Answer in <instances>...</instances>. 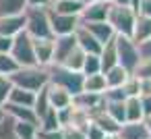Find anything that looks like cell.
Here are the masks:
<instances>
[{"instance_id":"83f0119b","label":"cell","mask_w":151,"mask_h":139,"mask_svg":"<svg viewBox=\"0 0 151 139\" xmlns=\"http://www.w3.org/2000/svg\"><path fill=\"white\" fill-rule=\"evenodd\" d=\"M106 112L120 125L126 122V106H124V100H112V102H106Z\"/></svg>"},{"instance_id":"6da1fadb","label":"cell","mask_w":151,"mask_h":139,"mask_svg":"<svg viewBox=\"0 0 151 139\" xmlns=\"http://www.w3.org/2000/svg\"><path fill=\"white\" fill-rule=\"evenodd\" d=\"M9 79L13 81L15 87H21V89H27L33 93H37L40 89H44L50 83L48 69H44V67H21Z\"/></svg>"},{"instance_id":"f1b7e54d","label":"cell","mask_w":151,"mask_h":139,"mask_svg":"<svg viewBox=\"0 0 151 139\" xmlns=\"http://www.w3.org/2000/svg\"><path fill=\"white\" fill-rule=\"evenodd\" d=\"M37 131H40V127L33 125V122L15 120V135H17V139H37Z\"/></svg>"},{"instance_id":"f5cc1de1","label":"cell","mask_w":151,"mask_h":139,"mask_svg":"<svg viewBox=\"0 0 151 139\" xmlns=\"http://www.w3.org/2000/svg\"><path fill=\"white\" fill-rule=\"evenodd\" d=\"M50 2H52V4H54V2H56V0H50Z\"/></svg>"},{"instance_id":"ba28073f","label":"cell","mask_w":151,"mask_h":139,"mask_svg":"<svg viewBox=\"0 0 151 139\" xmlns=\"http://www.w3.org/2000/svg\"><path fill=\"white\" fill-rule=\"evenodd\" d=\"M108 11H110V2H106V0H95V2L87 4L83 9V13L79 15V23L81 25L104 23V21H108Z\"/></svg>"},{"instance_id":"11a10c76","label":"cell","mask_w":151,"mask_h":139,"mask_svg":"<svg viewBox=\"0 0 151 139\" xmlns=\"http://www.w3.org/2000/svg\"><path fill=\"white\" fill-rule=\"evenodd\" d=\"M106 139H112V137H106Z\"/></svg>"},{"instance_id":"e0dca14e","label":"cell","mask_w":151,"mask_h":139,"mask_svg":"<svg viewBox=\"0 0 151 139\" xmlns=\"http://www.w3.org/2000/svg\"><path fill=\"white\" fill-rule=\"evenodd\" d=\"M83 27H85V29H87V31H89L99 44H101V46L108 44L110 40H114V35H116L108 21H104V23H87V25H83Z\"/></svg>"},{"instance_id":"ee69618b","label":"cell","mask_w":151,"mask_h":139,"mask_svg":"<svg viewBox=\"0 0 151 139\" xmlns=\"http://www.w3.org/2000/svg\"><path fill=\"white\" fill-rule=\"evenodd\" d=\"M139 54L141 58H151V38L143 44H139Z\"/></svg>"},{"instance_id":"1f68e13d","label":"cell","mask_w":151,"mask_h":139,"mask_svg":"<svg viewBox=\"0 0 151 139\" xmlns=\"http://www.w3.org/2000/svg\"><path fill=\"white\" fill-rule=\"evenodd\" d=\"M85 77L87 75H97L101 73V62H99V54H87L85 56V62H83V71H81Z\"/></svg>"},{"instance_id":"f6af8a7d","label":"cell","mask_w":151,"mask_h":139,"mask_svg":"<svg viewBox=\"0 0 151 139\" xmlns=\"http://www.w3.org/2000/svg\"><path fill=\"white\" fill-rule=\"evenodd\" d=\"M27 2V9H48L52 2L50 0H25Z\"/></svg>"},{"instance_id":"7bdbcfd3","label":"cell","mask_w":151,"mask_h":139,"mask_svg":"<svg viewBox=\"0 0 151 139\" xmlns=\"http://www.w3.org/2000/svg\"><path fill=\"white\" fill-rule=\"evenodd\" d=\"M137 15L151 17V0H141V2H139V9H137Z\"/></svg>"},{"instance_id":"9c48e42d","label":"cell","mask_w":151,"mask_h":139,"mask_svg":"<svg viewBox=\"0 0 151 139\" xmlns=\"http://www.w3.org/2000/svg\"><path fill=\"white\" fill-rule=\"evenodd\" d=\"M77 48V38L75 33L73 35H60V38H54V60L52 64H62L64 58ZM50 64V67H52Z\"/></svg>"},{"instance_id":"2e32d148","label":"cell","mask_w":151,"mask_h":139,"mask_svg":"<svg viewBox=\"0 0 151 139\" xmlns=\"http://www.w3.org/2000/svg\"><path fill=\"white\" fill-rule=\"evenodd\" d=\"M149 38H151V17L137 15V21H134V27H132V35H130V40L139 46V44L147 42Z\"/></svg>"},{"instance_id":"30bf717a","label":"cell","mask_w":151,"mask_h":139,"mask_svg":"<svg viewBox=\"0 0 151 139\" xmlns=\"http://www.w3.org/2000/svg\"><path fill=\"white\" fill-rule=\"evenodd\" d=\"M33 50H35V60L37 67L48 69L54 60V38L48 40H33Z\"/></svg>"},{"instance_id":"cb8c5ba5","label":"cell","mask_w":151,"mask_h":139,"mask_svg":"<svg viewBox=\"0 0 151 139\" xmlns=\"http://www.w3.org/2000/svg\"><path fill=\"white\" fill-rule=\"evenodd\" d=\"M124 106H126V122H143L145 120L143 106H141L139 98H126Z\"/></svg>"},{"instance_id":"ac0fdd59","label":"cell","mask_w":151,"mask_h":139,"mask_svg":"<svg viewBox=\"0 0 151 139\" xmlns=\"http://www.w3.org/2000/svg\"><path fill=\"white\" fill-rule=\"evenodd\" d=\"M99 62H101V73H106V71H110L112 67L118 64V52H116V42L114 40H110L108 44H104V48L99 52Z\"/></svg>"},{"instance_id":"603a6c76","label":"cell","mask_w":151,"mask_h":139,"mask_svg":"<svg viewBox=\"0 0 151 139\" xmlns=\"http://www.w3.org/2000/svg\"><path fill=\"white\" fill-rule=\"evenodd\" d=\"M91 125V114L83 108H77V106H70V120L66 127H77L81 131H87Z\"/></svg>"},{"instance_id":"4dcf8cb0","label":"cell","mask_w":151,"mask_h":139,"mask_svg":"<svg viewBox=\"0 0 151 139\" xmlns=\"http://www.w3.org/2000/svg\"><path fill=\"white\" fill-rule=\"evenodd\" d=\"M40 129H42V131H56V129H62L60 122H58V110L50 108V110L40 118Z\"/></svg>"},{"instance_id":"7402d4cb","label":"cell","mask_w":151,"mask_h":139,"mask_svg":"<svg viewBox=\"0 0 151 139\" xmlns=\"http://www.w3.org/2000/svg\"><path fill=\"white\" fill-rule=\"evenodd\" d=\"M52 11L60 13V15H70V17H79L83 13V4L77 2V0H56L54 4H50Z\"/></svg>"},{"instance_id":"681fc988","label":"cell","mask_w":151,"mask_h":139,"mask_svg":"<svg viewBox=\"0 0 151 139\" xmlns=\"http://www.w3.org/2000/svg\"><path fill=\"white\" fill-rule=\"evenodd\" d=\"M139 2H141V0H130V9L137 13V9H139Z\"/></svg>"},{"instance_id":"60d3db41","label":"cell","mask_w":151,"mask_h":139,"mask_svg":"<svg viewBox=\"0 0 151 139\" xmlns=\"http://www.w3.org/2000/svg\"><path fill=\"white\" fill-rule=\"evenodd\" d=\"M11 48H13V38L0 35V54H11Z\"/></svg>"},{"instance_id":"4fadbf2b","label":"cell","mask_w":151,"mask_h":139,"mask_svg":"<svg viewBox=\"0 0 151 139\" xmlns=\"http://www.w3.org/2000/svg\"><path fill=\"white\" fill-rule=\"evenodd\" d=\"M25 31V15H13V17H0V35L15 38L17 33Z\"/></svg>"},{"instance_id":"277c9868","label":"cell","mask_w":151,"mask_h":139,"mask_svg":"<svg viewBox=\"0 0 151 139\" xmlns=\"http://www.w3.org/2000/svg\"><path fill=\"white\" fill-rule=\"evenodd\" d=\"M137 21V13L130 7H118L110 2V11H108V23L114 29L116 35H132V27Z\"/></svg>"},{"instance_id":"ffe728a7","label":"cell","mask_w":151,"mask_h":139,"mask_svg":"<svg viewBox=\"0 0 151 139\" xmlns=\"http://www.w3.org/2000/svg\"><path fill=\"white\" fill-rule=\"evenodd\" d=\"M116 137H120V139H145V137H149V133H147L145 122H124Z\"/></svg>"},{"instance_id":"8992f818","label":"cell","mask_w":151,"mask_h":139,"mask_svg":"<svg viewBox=\"0 0 151 139\" xmlns=\"http://www.w3.org/2000/svg\"><path fill=\"white\" fill-rule=\"evenodd\" d=\"M114 42H116V52H118V64L124 67L128 73H132L134 67L139 64V58H141L139 46L126 35H116Z\"/></svg>"},{"instance_id":"8fae6325","label":"cell","mask_w":151,"mask_h":139,"mask_svg":"<svg viewBox=\"0 0 151 139\" xmlns=\"http://www.w3.org/2000/svg\"><path fill=\"white\" fill-rule=\"evenodd\" d=\"M75 38H77V46H79L85 54H99V52H101V48H104V46H101V44H99V42H97V40H95V38H93V35L83 27V25H79V27H77Z\"/></svg>"},{"instance_id":"f546056e","label":"cell","mask_w":151,"mask_h":139,"mask_svg":"<svg viewBox=\"0 0 151 139\" xmlns=\"http://www.w3.org/2000/svg\"><path fill=\"white\" fill-rule=\"evenodd\" d=\"M52 106H50V100H48V85L44 87V89H40L37 93H35V104H33V110H35V114H37V120L50 110Z\"/></svg>"},{"instance_id":"f907efd6","label":"cell","mask_w":151,"mask_h":139,"mask_svg":"<svg viewBox=\"0 0 151 139\" xmlns=\"http://www.w3.org/2000/svg\"><path fill=\"white\" fill-rule=\"evenodd\" d=\"M77 2H81L83 7H87V4H91V2H95V0H77Z\"/></svg>"},{"instance_id":"db71d44e","label":"cell","mask_w":151,"mask_h":139,"mask_svg":"<svg viewBox=\"0 0 151 139\" xmlns=\"http://www.w3.org/2000/svg\"><path fill=\"white\" fill-rule=\"evenodd\" d=\"M112 139H120V137H112Z\"/></svg>"},{"instance_id":"f35d334b","label":"cell","mask_w":151,"mask_h":139,"mask_svg":"<svg viewBox=\"0 0 151 139\" xmlns=\"http://www.w3.org/2000/svg\"><path fill=\"white\" fill-rule=\"evenodd\" d=\"M106 137H108V135H106L97 125H93V122L89 125V129H87V139H106Z\"/></svg>"},{"instance_id":"5b68a950","label":"cell","mask_w":151,"mask_h":139,"mask_svg":"<svg viewBox=\"0 0 151 139\" xmlns=\"http://www.w3.org/2000/svg\"><path fill=\"white\" fill-rule=\"evenodd\" d=\"M11 56L17 60L19 67H37L35 50H33V38L27 31H21V33H17L13 38Z\"/></svg>"},{"instance_id":"ab89813d","label":"cell","mask_w":151,"mask_h":139,"mask_svg":"<svg viewBox=\"0 0 151 139\" xmlns=\"http://www.w3.org/2000/svg\"><path fill=\"white\" fill-rule=\"evenodd\" d=\"M37 139H62V129L56 131H37Z\"/></svg>"},{"instance_id":"8d00e7d4","label":"cell","mask_w":151,"mask_h":139,"mask_svg":"<svg viewBox=\"0 0 151 139\" xmlns=\"http://www.w3.org/2000/svg\"><path fill=\"white\" fill-rule=\"evenodd\" d=\"M122 91H124L126 98H139V79L134 75H130L126 79V83L122 85Z\"/></svg>"},{"instance_id":"b9f144b4","label":"cell","mask_w":151,"mask_h":139,"mask_svg":"<svg viewBox=\"0 0 151 139\" xmlns=\"http://www.w3.org/2000/svg\"><path fill=\"white\" fill-rule=\"evenodd\" d=\"M139 96H151V77L139 79Z\"/></svg>"},{"instance_id":"4316f807","label":"cell","mask_w":151,"mask_h":139,"mask_svg":"<svg viewBox=\"0 0 151 139\" xmlns=\"http://www.w3.org/2000/svg\"><path fill=\"white\" fill-rule=\"evenodd\" d=\"M85 56H87V54H85V52L77 46V48H75V50H73L66 58H64V62H62L60 67H64V69H68V71H75V73H81V71H83Z\"/></svg>"},{"instance_id":"3957f363","label":"cell","mask_w":151,"mask_h":139,"mask_svg":"<svg viewBox=\"0 0 151 139\" xmlns=\"http://www.w3.org/2000/svg\"><path fill=\"white\" fill-rule=\"evenodd\" d=\"M48 75H50L52 85H58V87L66 89L73 98L83 91V81H85L83 73H75V71H68L60 64H52V67H48Z\"/></svg>"},{"instance_id":"d6986e66","label":"cell","mask_w":151,"mask_h":139,"mask_svg":"<svg viewBox=\"0 0 151 139\" xmlns=\"http://www.w3.org/2000/svg\"><path fill=\"white\" fill-rule=\"evenodd\" d=\"M104 77H106V85H108V89H116V87H122V85L126 83V79L130 77V73H128L124 67L116 64V67H112L110 71H106Z\"/></svg>"},{"instance_id":"836d02e7","label":"cell","mask_w":151,"mask_h":139,"mask_svg":"<svg viewBox=\"0 0 151 139\" xmlns=\"http://www.w3.org/2000/svg\"><path fill=\"white\" fill-rule=\"evenodd\" d=\"M0 139H17V135H15V118H11L9 114L4 116L2 122H0Z\"/></svg>"},{"instance_id":"e575fe53","label":"cell","mask_w":151,"mask_h":139,"mask_svg":"<svg viewBox=\"0 0 151 139\" xmlns=\"http://www.w3.org/2000/svg\"><path fill=\"white\" fill-rule=\"evenodd\" d=\"M137 79H149L151 77V58H139V64L134 67V71L130 73Z\"/></svg>"},{"instance_id":"44dd1931","label":"cell","mask_w":151,"mask_h":139,"mask_svg":"<svg viewBox=\"0 0 151 139\" xmlns=\"http://www.w3.org/2000/svg\"><path fill=\"white\" fill-rule=\"evenodd\" d=\"M106 89H108V85H106V77H104V73L87 75L85 81H83V91H85V93H99V96H104Z\"/></svg>"},{"instance_id":"7a4b0ae2","label":"cell","mask_w":151,"mask_h":139,"mask_svg":"<svg viewBox=\"0 0 151 139\" xmlns=\"http://www.w3.org/2000/svg\"><path fill=\"white\" fill-rule=\"evenodd\" d=\"M50 9V7H48ZM48 9H25V31L33 38V40H48L54 38L52 35V27H50V15Z\"/></svg>"},{"instance_id":"7c38bea8","label":"cell","mask_w":151,"mask_h":139,"mask_svg":"<svg viewBox=\"0 0 151 139\" xmlns=\"http://www.w3.org/2000/svg\"><path fill=\"white\" fill-rule=\"evenodd\" d=\"M2 108H4V112H6L11 118H15V120H23V122H33V125L40 127V120H37V114H35L33 108L19 106V104H13V102H6Z\"/></svg>"},{"instance_id":"5bb4252c","label":"cell","mask_w":151,"mask_h":139,"mask_svg":"<svg viewBox=\"0 0 151 139\" xmlns=\"http://www.w3.org/2000/svg\"><path fill=\"white\" fill-rule=\"evenodd\" d=\"M48 100H50V106L54 110H62V108H68L73 104V96L66 89L52 85V83H48Z\"/></svg>"},{"instance_id":"d590c367","label":"cell","mask_w":151,"mask_h":139,"mask_svg":"<svg viewBox=\"0 0 151 139\" xmlns=\"http://www.w3.org/2000/svg\"><path fill=\"white\" fill-rule=\"evenodd\" d=\"M11 91H13V81L9 77H4V75H0V106L6 104Z\"/></svg>"},{"instance_id":"74e56055","label":"cell","mask_w":151,"mask_h":139,"mask_svg":"<svg viewBox=\"0 0 151 139\" xmlns=\"http://www.w3.org/2000/svg\"><path fill=\"white\" fill-rule=\"evenodd\" d=\"M62 139H87V131L77 127H62Z\"/></svg>"},{"instance_id":"484cf974","label":"cell","mask_w":151,"mask_h":139,"mask_svg":"<svg viewBox=\"0 0 151 139\" xmlns=\"http://www.w3.org/2000/svg\"><path fill=\"white\" fill-rule=\"evenodd\" d=\"M27 9L25 0H0V17H13L23 15Z\"/></svg>"},{"instance_id":"c3c4849f","label":"cell","mask_w":151,"mask_h":139,"mask_svg":"<svg viewBox=\"0 0 151 139\" xmlns=\"http://www.w3.org/2000/svg\"><path fill=\"white\" fill-rule=\"evenodd\" d=\"M143 122H145V127H147V133H149V137H151V114H149V116H147Z\"/></svg>"},{"instance_id":"6f0895ef","label":"cell","mask_w":151,"mask_h":139,"mask_svg":"<svg viewBox=\"0 0 151 139\" xmlns=\"http://www.w3.org/2000/svg\"><path fill=\"white\" fill-rule=\"evenodd\" d=\"M106 2H110V0H106Z\"/></svg>"},{"instance_id":"bcb514c9","label":"cell","mask_w":151,"mask_h":139,"mask_svg":"<svg viewBox=\"0 0 151 139\" xmlns=\"http://www.w3.org/2000/svg\"><path fill=\"white\" fill-rule=\"evenodd\" d=\"M139 100H141V106H143V114L147 118L151 114V96H139Z\"/></svg>"},{"instance_id":"7dc6e473","label":"cell","mask_w":151,"mask_h":139,"mask_svg":"<svg viewBox=\"0 0 151 139\" xmlns=\"http://www.w3.org/2000/svg\"><path fill=\"white\" fill-rule=\"evenodd\" d=\"M112 4H118V7H130V0H110Z\"/></svg>"},{"instance_id":"9f6ffc18","label":"cell","mask_w":151,"mask_h":139,"mask_svg":"<svg viewBox=\"0 0 151 139\" xmlns=\"http://www.w3.org/2000/svg\"><path fill=\"white\" fill-rule=\"evenodd\" d=\"M145 139H151V137H145Z\"/></svg>"},{"instance_id":"816d5d0a","label":"cell","mask_w":151,"mask_h":139,"mask_svg":"<svg viewBox=\"0 0 151 139\" xmlns=\"http://www.w3.org/2000/svg\"><path fill=\"white\" fill-rule=\"evenodd\" d=\"M4 116H6V112H4V108H2V106H0V122L4 120Z\"/></svg>"},{"instance_id":"d4e9b609","label":"cell","mask_w":151,"mask_h":139,"mask_svg":"<svg viewBox=\"0 0 151 139\" xmlns=\"http://www.w3.org/2000/svg\"><path fill=\"white\" fill-rule=\"evenodd\" d=\"M6 102H13V104H19V106L33 108V104H35V93L13 85V91H11V96H9V100H6Z\"/></svg>"},{"instance_id":"9a60e30c","label":"cell","mask_w":151,"mask_h":139,"mask_svg":"<svg viewBox=\"0 0 151 139\" xmlns=\"http://www.w3.org/2000/svg\"><path fill=\"white\" fill-rule=\"evenodd\" d=\"M91 122H93V125H97V127H99L108 137H116V135H118V131H120V127H122V125H120V122H116V120H114L106 110H104V112L93 114V116H91Z\"/></svg>"},{"instance_id":"d6a6232c","label":"cell","mask_w":151,"mask_h":139,"mask_svg":"<svg viewBox=\"0 0 151 139\" xmlns=\"http://www.w3.org/2000/svg\"><path fill=\"white\" fill-rule=\"evenodd\" d=\"M17 69H21V67L17 64V60H15L11 54H0V75L11 77Z\"/></svg>"},{"instance_id":"52a82bcc","label":"cell","mask_w":151,"mask_h":139,"mask_svg":"<svg viewBox=\"0 0 151 139\" xmlns=\"http://www.w3.org/2000/svg\"><path fill=\"white\" fill-rule=\"evenodd\" d=\"M48 15H50V27H52V35L54 38H60V35H73L77 31V27L81 25L79 23V17H70V15H60L52 9H48Z\"/></svg>"}]
</instances>
